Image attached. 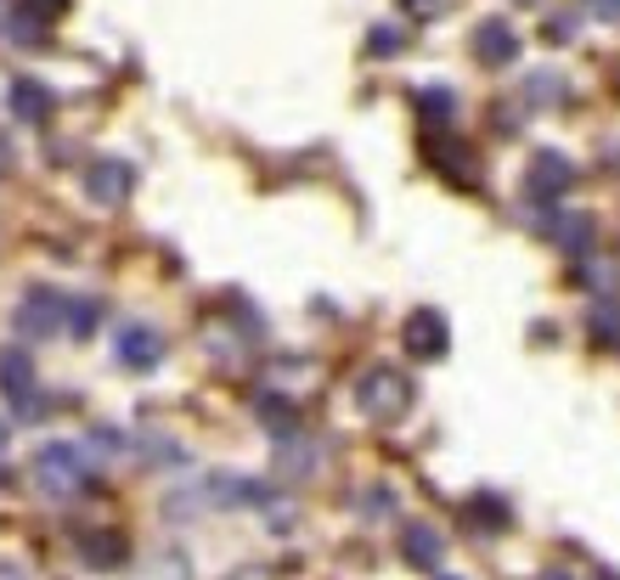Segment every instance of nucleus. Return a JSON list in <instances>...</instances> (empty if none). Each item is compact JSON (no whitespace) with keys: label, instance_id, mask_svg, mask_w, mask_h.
<instances>
[{"label":"nucleus","instance_id":"39448f33","mask_svg":"<svg viewBox=\"0 0 620 580\" xmlns=\"http://www.w3.org/2000/svg\"><path fill=\"white\" fill-rule=\"evenodd\" d=\"M0 390H7V401L23 417H40L34 412V361L23 350H0Z\"/></svg>","mask_w":620,"mask_h":580},{"label":"nucleus","instance_id":"423d86ee","mask_svg":"<svg viewBox=\"0 0 620 580\" xmlns=\"http://www.w3.org/2000/svg\"><path fill=\"white\" fill-rule=\"evenodd\" d=\"M130 164H119V158H102V164H90V175H85V191H90V198H97V204H124L130 198Z\"/></svg>","mask_w":620,"mask_h":580},{"label":"nucleus","instance_id":"f03ea898","mask_svg":"<svg viewBox=\"0 0 620 580\" xmlns=\"http://www.w3.org/2000/svg\"><path fill=\"white\" fill-rule=\"evenodd\" d=\"M356 406H361L367 417H401V412L412 406V383H406L401 372H390V366H372V372L356 383Z\"/></svg>","mask_w":620,"mask_h":580},{"label":"nucleus","instance_id":"ddd939ff","mask_svg":"<svg viewBox=\"0 0 620 580\" xmlns=\"http://www.w3.org/2000/svg\"><path fill=\"white\" fill-rule=\"evenodd\" d=\"M97 316H102V310L90 305V299H79V305H63V321H68V332H74V338H85L90 327H97Z\"/></svg>","mask_w":620,"mask_h":580},{"label":"nucleus","instance_id":"20e7f679","mask_svg":"<svg viewBox=\"0 0 620 580\" xmlns=\"http://www.w3.org/2000/svg\"><path fill=\"white\" fill-rule=\"evenodd\" d=\"M63 305H68V299H57L52 287H34V294L18 305V332H23V338H52V332L63 327Z\"/></svg>","mask_w":620,"mask_h":580},{"label":"nucleus","instance_id":"7ed1b4c3","mask_svg":"<svg viewBox=\"0 0 620 580\" xmlns=\"http://www.w3.org/2000/svg\"><path fill=\"white\" fill-rule=\"evenodd\" d=\"M113 355H119V366H130V372H153V366L164 361V332L148 327V321H130V327H119V338H113Z\"/></svg>","mask_w":620,"mask_h":580},{"label":"nucleus","instance_id":"aec40b11","mask_svg":"<svg viewBox=\"0 0 620 580\" xmlns=\"http://www.w3.org/2000/svg\"><path fill=\"white\" fill-rule=\"evenodd\" d=\"M603 12H609V18H620V0H603Z\"/></svg>","mask_w":620,"mask_h":580},{"label":"nucleus","instance_id":"412c9836","mask_svg":"<svg viewBox=\"0 0 620 580\" xmlns=\"http://www.w3.org/2000/svg\"><path fill=\"white\" fill-rule=\"evenodd\" d=\"M547 580H564V574H547Z\"/></svg>","mask_w":620,"mask_h":580},{"label":"nucleus","instance_id":"4be33fe9","mask_svg":"<svg viewBox=\"0 0 620 580\" xmlns=\"http://www.w3.org/2000/svg\"><path fill=\"white\" fill-rule=\"evenodd\" d=\"M446 580H457V574H446Z\"/></svg>","mask_w":620,"mask_h":580},{"label":"nucleus","instance_id":"9b49d317","mask_svg":"<svg viewBox=\"0 0 620 580\" xmlns=\"http://www.w3.org/2000/svg\"><path fill=\"white\" fill-rule=\"evenodd\" d=\"M406 563H417V569L440 563V536H435L428 524H412V529H406Z\"/></svg>","mask_w":620,"mask_h":580},{"label":"nucleus","instance_id":"f8f14e48","mask_svg":"<svg viewBox=\"0 0 620 580\" xmlns=\"http://www.w3.org/2000/svg\"><path fill=\"white\" fill-rule=\"evenodd\" d=\"M79 558H85L90 569H113V563H124V541H119V536H90V541L79 547Z\"/></svg>","mask_w":620,"mask_h":580},{"label":"nucleus","instance_id":"2eb2a0df","mask_svg":"<svg viewBox=\"0 0 620 580\" xmlns=\"http://www.w3.org/2000/svg\"><path fill=\"white\" fill-rule=\"evenodd\" d=\"M395 52H401V34L395 29H378L372 34V57H395Z\"/></svg>","mask_w":620,"mask_h":580},{"label":"nucleus","instance_id":"6ab92c4d","mask_svg":"<svg viewBox=\"0 0 620 580\" xmlns=\"http://www.w3.org/2000/svg\"><path fill=\"white\" fill-rule=\"evenodd\" d=\"M0 580H23V569H7V563H0Z\"/></svg>","mask_w":620,"mask_h":580},{"label":"nucleus","instance_id":"4468645a","mask_svg":"<svg viewBox=\"0 0 620 580\" xmlns=\"http://www.w3.org/2000/svg\"><path fill=\"white\" fill-rule=\"evenodd\" d=\"M474 524H491L497 529V524H508V507L497 496H480V502H474Z\"/></svg>","mask_w":620,"mask_h":580},{"label":"nucleus","instance_id":"dca6fc26","mask_svg":"<svg viewBox=\"0 0 620 580\" xmlns=\"http://www.w3.org/2000/svg\"><path fill=\"white\" fill-rule=\"evenodd\" d=\"M7 451H12V423L0 417V462H7Z\"/></svg>","mask_w":620,"mask_h":580},{"label":"nucleus","instance_id":"6e6552de","mask_svg":"<svg viewBox=\"0 0 620 580\" xmlns=\"http://www.w3.org/2000/svg\"><path fill=\"white\" fill-rule=\"evenodd\" d=\"M569 180H576V169H569L558 153H542V158L531 164V180H524V186H531L536 198H553V191H564Z\"/></svg>","mask_w":620,"mask_h":580},{"label":"nucleus","instance_id":"0eeeda50","mask_svg":"<svg viewBox=\"0 0 620 580\" xmlns=\"http://www.w3.org/2000/svg\"><path fill=\"white\" fill-rule=\"evenodd\" d=\"M406 350H412V355H440V350H446V321H440L435 310H417V316L406 321Z\"/></svg>","mask_w":620,"mask_h":580},{"label":"nucleus","instance_id":"a211bd4d","mask_svg":"<svg viewBox=\"0 0 620 580\" xmlns=\"http://www.w3.org/2000/svg\"><path fill=\"white\" fill-rule=\"evenodd\" d=\"M0 169H12V147H7V141H0Z\"/></svg>","mask_w":620,"mask_h":580},{"label":"nucleus","instance_id":"1a4fd4ad","mask_svg":"<svg viewBox=\"0 0 620 580\" xmlns=\"http://www.w3.org/2000/svg\"><path fill=\"white\" fill-rule=\"evenodd\" d=\"M513 52H519V40H513L508 23H480V34H474V57L480 63H508Z\"/></svg>","mask_w":620,"mask_h":580},{"label":"nucleus","instance_id":"9d476101","mask_svg":"<svg viewBox=\"0 0 620 580\" xmlns=\"http://www.w3.org/2000/svg\"><path fill=\"white\" fill-rule=\"evenodd\" d=\"M12 113L29 119V124H45V119H52V90L34 85V79H18L12 85Z\"/></svg>","mask_w":620,"mask_h":580},{"label":"nucleus","instance_id":"f3484780","mask_svg":"<svg viewBox=\"0 0 620 580\" xmlns=\"http://www.w3.org/2000/svg\"><path fill=\"white\" fill-rule=\"evenodd\" d=\"M401 7H406V12H435L440 0H401Z\"/></svg>","mask_w":620,"mask_h":580},{"label":"nucleus","instance_id":"f257e3e1","mask_svg":"<svg viewBox=\"0 0 620 580\" xmlns=\"http://www.w3.org/2000/svg\"><path fill=\"white\" fill-rule=\"evenodd\" d=\"M85 479H90V457H85L79 446H68V440L45 446V451L34 457V485H40L45 496H74V491H85Z\"/></svg>","mask_w":620,"mask_h":580}]
</instances>
